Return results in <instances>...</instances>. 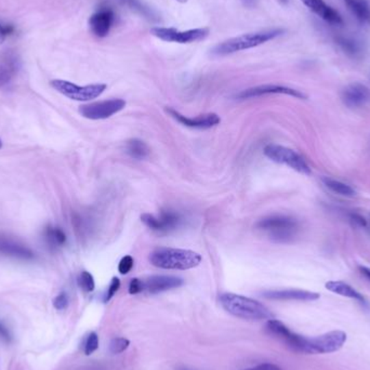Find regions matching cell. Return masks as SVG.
Returning a JSON list of instances; mask_svg holds the SVG:
<instances>
[{"mask_svg": "<svg viewBox=\"0 0 370 370\" xmlns=\"http://www.w3.org/2000/svg\"><path fill=\"white\" fill-rule=\"evenodd\" d=\"M220 304L226 312L238 319L262 321L273 319L272 312L259 301L235 293H222Z\"/></svg>", "mask_w": 370, "mask_h": 370, "instance_id": "1", "label": "cell"}, {"mask_svg": "<svg viewBox=\"0 0 370 370\" xmlns=\"http://www.w3.org/2000/svg\"><path fill=\"white\" fill-rule=\"evenodd\" d=\"M201 256L197 252L175 248H157L149 255V262L164 270H190L201 264Z\"/></svg>", "mask_w": 370, "mask_h": 370, "instance_id": "2", "label": "cell"}, {"mask_svg": "<svg viewBox=\"0 0 370 370\" xmlns=\"http://www.w3.org/2000/svg\"><path fill=\"white\" fill-rule=\"evenodd\" d=\"M283 33L284 29H274L244 34L242 36L233 37L216 45L211 49V54L214 57H225L236 52L251 49L265 44L267 41L278 38L280 35H283Z\"/></svg>", "mask_w": 370, "mask_h": 370, "instance_id": "3", "label": "cell"}, {"mask_svg": "<svg viewBox=\"0 0 370 370\" xmlns=\"http://www.w3.org/2000/svg\"><path fill=\"white\" fill-rule=\"evenodd\" d=\"M256 227L272 239L273 242L288 243L293 241L298 232L296 219L284 214H272L261 219Z\"/></svg>", "mask_w": 370, "mask_h": 370, "instance_id": "4", "label": "cell"}, {"mask_svg": "<svg viewBox=\"0 0 370 370\" xmlns=\"http://www.w3.org/2000/svg\"><path fill=\"white\" fill-rule=\"evenodd\" d=\"M50 85L54 90H57L58 92L64 95L66 98L71 99V100L80 101V102H87V101L99 98L108 88L106 84L78 86L74 82L62 79L51 80Z\"/></svg>", "mask_w": 370, "mask_h": 370, "instance_id": "5", "label": "cell"}, {"mask_svg": "<svg viewBox=\"0 0 370 370\" xmlns=\"http://www.w3.org/2000/svg\"><path fill=\"white\" fill-rule=\"evenodd\" d=\"M263 152L265 156L269 157L273 162L286 164L302 175H311V168L308 167L304 157L295 152L293 149L282 147V145H276V144H270L265 147Z\"/></svg>", "mask_w": 370, "mask_h": 370, "instance_id": "6", "label": "cell"}, {"mask_svg": "<svg viewBox=\"0 0 370 370\" xmlns=\"http://www.w3.org/2000/svg\"><path fill=\"white\" fill-rule=\"evenodd\" d=\"M151 34L156 38L166 42H175V44H192L196 41L204 40L208 37L209 29H193L188 31H179L173 27H162L155 26L151 29Z\"/></svg>", "mask_w": 370, "mask_h": 370, "instance_id": "7", "label": "cell"}, {"mask_svg": "<svg viewBox=\"0 0 370 370\" xmlns=\"http://www.w3.org/2000/svg\"><path fill=\"white\" fill-rule=\"evenodd\" d=\"M347 336L341 330L326 332L317 337L308 338L306 354H329L342 349Z\"/></svg>", "mask_w": 370, "mask_h": 370, "instance_id": "8", "label": "cell"}, {"mask_svg": "<svg viewBox=\"0 0 370 370\" xmlns=\"http://www.w3.org/2000/svg\"><path fill=\"white\" fill-rule=\"evenodd\" d=\"M265 329L271 336L284 342L289 349H293L295 352L306 354L308 338L291 332V329L288 328L282 321L274 319H269L265 325Z\"/></svg>", "mask_w": 370, "mask_h": 370, "instance_id": "9", "label": "cell"}, {"mask_svg": "<svg viewBox=\"0 0 370 370\" xmlns=\"http://www.w3.org/2000/svg\"><path fill=\"white\" fill-rule=\"evenodd\" d=\"M126 106V101L123 99H111V100L100 101V102L85 104L79 108V113L85 119L99 121V119H110L115 114L123 111Z\"/></svg>", "mask_w": 370, "mask_h": 370, "instance_id": "10", "label": "cell"}, {"mask_svg": "<svg viewBox=\"0 0 370 370\" xmlns=\"http://www.w3.org/2000/svg\"><path fill=\"white\" fill-rule=\"evenodd\" d=\"M142 222L160 234H168L170 232L175 231L182 224V217L177 211L167 209L162 210L160 217H155L151 214H144L141 217Z\"/></svg>", "mask_w": 370, "mask_h": 370, "instance_id": "11", "label": "cell"}, {"mask_svg": "<svg viewBox=\"0 0 370 370\" xmlns=\"http://www.w3.org/2000/svg\"><path fill=\"white\" fill-rule=\"evenodd\" d=\"M115 22V12L108 5H102L89 18L91 33L99 38L108 36Z\"/></svg>", "mask_w": 370, "mask_h": 370, "instance_id": "12", "label": "cell"}, {"mask_svg": "<svg viewBox=\"0 0 370 370\" xmlns=\"http://www.w3.org/2000/svg\"><path fill=\"white\" fill-rule=\"evenodd\" d=\"M267 95H291L293 98L306 99V95L304 93L300 92L293 88L280 85H261L249 88V89L239 92L236 95V98L239 100H246V99L258 98V97Z\"/></svg>", "mask_w": 370, "mask_h": 370, "instance_id": "13", "label": "cell"}, {"mask_svg": "<svg viewBox=\"0 0 370 370\" xmlns=\"http://www.w3.org/2000/svg\"><path fill=\"white\" fill-rule=\"evenodd\" d=\"M21 69L18 52L9 49L0 52V88L8 85L16 77Z\"/></svg>", "mask_w": 370, "mask_h": 370, "instance_id": "14", "label": "cell"}, {"mask_svg": "<svg viewBox=\"0 0 370 370\" xmlns=\"http://www.w3.org/2000/svg\"><path fill=\"white\" fill-rule=\"evenodd\" d=\"M168 113L173 116L175 121L182 123L183 126L194 129H209L217 126L221 121L220 116L214 113L205 114V115L196 116V117H188L182 115L173 108H167Z\"/></svg>", "mask_w": 370, "mask_h": 370, "instance_id": "15", "label": "cell"}, {"mask_svg": "<svg viewBox=\"0 0 370 370\" xmlns=\"http://www.w3.org/2000/svg\"><path fill=\"white\" fill-rule=\"evenodd\" d=\"M301 3L306 5L308 10L317 14L319 18L324 20L327 23L332 25H343V18L339 12L327 5L324 0H300Z\"/></svg>", "mask_w": 370, "mask_h": 370, "instance_id": "16", "label": "cell"}, {"mask_svg": "<svg viewBox=\"0 0 370 370\" xmlns=\"http://www.w3.org/2000/svg\"><path fill=\"white\" fill-rule=\"evenodd\" d=\"M143 283L144 291L155 295L181 287L184 284V280L173 275H155L143 280Z\"/></svg>", "mask_w": 370, "mask_h": 370, "instance_id": "17", "label": "cell"}, {"mask_svg": "<svg viewBox=\"0 0 370 370\" xmlns=\"http://www.w3.org/2000/svg\"><path fill=\"white\" fill-rule=\"evenodd\" d=\"M369 99V89L358 82L347 86L342 92V101L349 108H360L365 106Z\"/></svg>", "mask_w": 370, "mask_h": 370, "instance_id": "18", "label": "cell"}, {"mask_svg": "<svg viewBox=\"0 0 370 370\" xmlns=\"http://www.w3.org/2000/svg\"><path fill=\"white\" fill-rule=\"evenodd\" d=\"M264 298L271 300L315 301L319 300V293L301 289H285V291H264Z\"/></svg>", "mask_w": 370, "mask_h": 370, "instance_id": "19", "label": "cell"}, {"mask_svg": "<svg viewBox=\"0 0 370 370\" xmlns=\"http://www.w3.org/2000/svg\"><path fill=\"white\" fill-rule=\"evenodd\" d=\"M0 254L20 259H32L33 252L27 247L12 239L0 238Z\"/></svg>", "mask_w": 370, "mask_h": 370, "instance_id": "20", "label": "cell"}, {"mask_svg": "<svg viewBox=\"0 0 370 370\" xmlns=\"http://www.w3.org/2000/svg\"><path fill=\"white\" fill-rule=\"evenodd\" d=\"M326 289L329 291L339 295V296L345 297V298L354 299L360 301L362 304H365V299L358 293L356 289L349 286V284L341 282V280H330L325 285Z\"/></svg>", "mask_w": 370, "mask_h": 370, "instance_id": "21", "label": "cell"}, {"mask_svg": "<svg viewBox=\"0 0 370 370\" xmlns=\"http://www.w3.org/2000/svg\"><path fill=\"white\" fill-rule=\"evenodd\" d=\"M358 22L370 24V5L367 0H342Z\"/></svg>", "mask_w": 370, "mask_h": 370, "instance_id": "22", "label": "cell"}, {"mask_svg": "<svg viewBox=\"0 0 370 370\" xmlns=\"http://www.w3.org/2000/svg\"><path fill=\"white\" fill-rule=\"evenodd\" d=\"M336 42L349 57L354 58V59L362 57L364 47L360 44V41L349 38V37L339 36L336 38Z\"/></svg>", "mask_w": 370, "mask_h": 370, "instance_id": "23", "label": "cell"}, {"mask_svg": "<svg viewBox=\"0 0 370 370\" xmlns=\"http://www.w3.org/2000/svg\"><path fill=\"white\" fill-rule=\"evenodd\" d=\"M126 152L129 156L132 157L134 160H145L149 156L151 149L147 147L145 142L139 139H132L127 141Z\"/></svg>", "mask_w": 370, "mask_h": 370, "instance_id": "24", "label": "cell"}, {"mask_svg": "<svg viewBox=\"0 0 370 370\" xmlns=\"http://www.w3.org/2000/svg\"><path fill=\"white\" fill-rule=\"evenodd\" d=\"M321 182L324 183L325 186L329 190L338 194V195L345 196V197H353L355 196L354 188H351L349 185L341 182V181L334 180L332 177H321Z\"/></svg>", "mask_w": 370, "mask_h": 370, "instance_id": "25", "label": "cell"}, {"mask_svg": "<svg viewBox=\"0 0 370 370\" xmlns=\"http://www.w3.org/2000/svg\"><path fill=\"white\" fill-rule=\"evenodd\" d=\"M45 236H46L47 242L52 246H63L66 243V235L60 227L48 226L45 230Z\"/></svg>", "mask_w": 370, "mask_h": 370, "instance_id": "26", "label": "cell"}, {"mask_svg": "<svg viewBox=\"0 0 370 370\" xmlns=\"http://www.w3.org/2000/svg\"><path fill=\"white\" fill-rule=\"evenodd\" d=\"M121 3H125V5H128L129 8L142 14L144 18H149V20H156L153 11L149 10L147 5H144L140 0H121Z\"/></svg>", "mask_w": 370, "mask_h": 370, "instance_id": "27", "label": "cell"}, {"mask_svg": "<svg viewBox=\"0 0 370 370\" xmlns=\"http://www.w3.org/2000/svg\"><path fill=\"white\" fill-rule=\"evenodd\" d=\"M78 285L85 293H92L95 288V278L90 273L84 271L78 278Z\"/></svg>", "mask_w": 370, "mask_h": 370, "instance_id": "28", "label": "cell"}, {"mask_svg": "<svg viewBox=\"0 0 370 370\" xmlns=\"http://www.w3.org/2000/svg\"><path fill=\"white\" fill-rule=\"evenodd\" d=\"M130 345V341L125 338H114L112 340L111 345H110V351L113 354H121V353L125 352Z\"/></svg>", "mask_w": 370, "mask_h": 370, "instance_id": "29", "label": "cell"}, {"mask_svg": "<svg viewBox=\"0 0 370 370\" xmlns=\"http://www.w3.org/2000/svg\"><path fill=\"white\" fill-rule=\"evenodd\" d=\"M99 349V337L95 332H91L87 337L85 342V354L91 355Z\"/></svg>", "mask_w": 370, "mask_h": 370, "instance_id": "30", "label": "cell"}, {"mask_svg": "<svg viewBox=\"0 0 370 370\" xmlns=\"http://www.w3.org/2000/svg\"><path fill=\"white\" fill-rule=\"evenodd\" d=\"M134 260L132 256H126L121 260V262L119 264V271L121 275H126L134 267Z\"/></svg>", "mask_w": 370, "mask_h": 370, "instance_id": "31", "label": "cell"}, {"mask_svg": "<svg viewBox=\"0 0 370 370\" xmlns=\"http://www.w3.org/2000/svg\"><path fill=\"white\" fill-rule=\"evenodd\" d=\"M119 288H121V280H119V278H113L111 284H110V287H108V291H106V297H104V302L106 304L115 296Z\"/></svg>", "mask_w": 370, "mask_h": 370, "instance_id": "32", "label": "cell"}, {"mask_svg": "<svg viewBox=\"0 0 370 370\" xmlns=\"http://www.w3.org/2000/svg\"><path fill=\"white\" fill-rule=\"evenodd\" d=\"M53 306L57 308V310H59V311L65 310V308L69 306V297H67L66 293H59V295L54 298Z\"/></svg>", "mask_w": 370, "mask_h": 370, "instance_id": "33", "label": "cell"}, {"mask_svg": "<svg viewBox=\"0 0 370 370\" xmlns=\"http://www.w3.org/2000/svg\"><path fill=\"white\" fill-rule=\"evenodd\" d=\"M142 291H144L143 280H140V278H132V282L129 284V293L138 295Z\"/></svg>", "mask_w": 370, "mask_h": 370, "instance_id": "34", "label": "cell"}, {"mask_svg": "<svg viewBox=\"0 0 370 370\" xmlns=\"http://www.w3.org/2000/svg\"><path fill=\"white\" fill-rule=\"evenodd\" d=\"M13 33H14V26L3 25V24L0 23V44H3V41Z\"/></svg>", "mask_w": 370, "mask_h": 370, "instance_id": "35", "label": "cell"}, {"mask_svg": "<svg viewBox=\"0 0 370 370\" xmlns=\"http://www.w3.org/2000/svg\"><path fill=\"white\" fill-rule=\"evenodd\" d=\"M243 370H282V368L278 367L275 364H272V362H264V364H260V365L255 366V367L247 368V369Z\"/></svg>", "mask_w": 370, "mask_h": 370, "instance_id": "36", "label": "cell"}, {"mask_svg": "<svg viewBox=\"0 0 370 370\" xmlns=\"http://www.w3.org/2000/svg\"><path fill=\"white\" fill-rule=\"evenodd\" d=\"M0 338L5 340V341H10L11 336L9 334L8 329L5 328V326L0 324Z\"/></svg>", "mask_w": 370, "mask_h": 370, "instance_id": "37", "label": "cell"}, {"mask_svg": "<svg viewBox=\"0 0 370 370\" xmlns=\"http://www.w3.org/2000/svg\"><path fill=\"white\" fill-rule=\"evenodd\" d=\"M352 221L354 222L355 224H358V226H366L365 219L358 216V214L352 216Z\"/></svg>", "mask_w": 370, "mask_h": 370, "instance_id": "38", "label": "cell"}, {"mask_svg": "<svg viewBox=\"0 0 370 370\" xmlns=\"http://www.w3.org/2000/svg\"><path fill=\"white\" fill-rule=\"evenodd\" d=\"M241 1L247 8H254L256 5V0H241Z\"/></svg>", "mask_w": 370, "mask_h": 370, "instance_id": "39", "label": "cell"}, {"mask_svg": "<svg viewBox=\"0 0 370 370\" xmlns=\"http://www.w3.org/2000/svg\"><path fill=\"white\" fill-rule=\"evenodd\" d=\"M360 272H362V274H364V275H365L366 278H367L368 280H370V269H367V267H360Z\"/></svg>", "mask_w": 370, "mask_h": 370, "instance_id": "40", "label": "cell"}, {"mask_svg": "<svg viewBox=\"0 0 370 370\" xmlns=\"http://www.w3.org/2000/svg\"><path fill=\"white\" fill-rule=\"evenodd\" d=\"M177 3H184L188 1V0H177Z\"/></svg>", "mask_w": 370, "mask_h": 370, "instance_id": "41", "label": "cell"}, {"mask_svg": "<svg viewBox=\"0 0 370 370\" xmlns=\"http://www.w3.org/2000/svg\"><path fill=\"white\" fill-rule=\"evenodd\" d=\"M177 370H193V369H190V368L183 367V368H180V369H177Z\"/></svg>", "mask_w": 370, "mask_h": 370, "instance_id": "42", "label": "cell"}, {"mask_svg": "<svg viewBox=\"0 0 370 370\" xmlns=\"http://www.w3.org/2000/svg\"><path fill=\"white\" fill-rule=\"evenodd\" d=\"M3 147V141H1V139H0V149Z\"/></svg>", "mask_w": 370, "mask_h": 370, "instance_id": "43", "label": "cell"}, {"mask_svg": "<svg viewBox=\"0 0 370 370\" xmlns=\"http://www.w3.org/2000/svg\"><path fill=\"white\" fill-rule=\"evenodd\" d=\"M280 1H283V3H287V0H280Z\"/></svg>", "mask_w": 370, "mask_h": 370, "instance_id": "44", "label": "cell"}]
</instances>
